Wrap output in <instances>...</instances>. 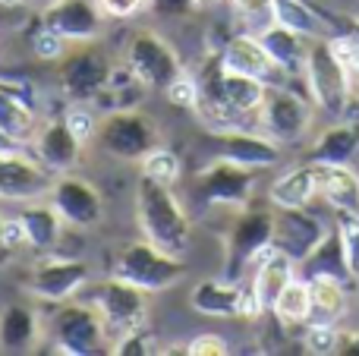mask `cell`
Instances as JSON below:
<instances>
[{"mask_svg": "<svg viewBox=\"0 0 359 356\" xmlns=\"http://www.w3.org/2000/svg\"><path fill=\"white\" fill-rule=\"evenodd\" d=\"M297 275L299 278H316V275H325V278H337L350 287L353 275H350V265H347V252H344V237H341V227H328V233L322 237V243L303 259L297 262Z\"/></svg>", "mask_w": 359, "mask_h": 356, "instance_id": "cell-26", "label": "cell"}, {"mask_svg": "<svg viewBox=\"0 0 359 356\" xmlns=\"http://www.w3.org/2000/svg\"><path fill=\"white\" fill-rule=\"evenodd\" d=\"M164 95H168L170 104L183 107V111H196V104H198V79L196 76H189V73L177 76V79L164 88Z\"/></svg>", "mask_w": 359, "mask_h": 356, "instance_id": "cell-38", "label": "cell"}, {"mask_svg": "<svg viewBox=\"0 0 359 356\" xmlns=\"http://www.w3.org/2000/svg\"><path fill=\"white\" fill-rule=\"evenodd\" d=\"M57 82L69 101H92L104 98L114 82L111 54L98 41H76L63 50L57 60Z\"/></svg>", "mask_w": 359, "mask_h": 356, "instance_id": "cell-5", "label": "cell"}, {"mask_svg": "<svg viewBox=\"0 0 359 356\" xmlns=\"http://www.w3.org/2000/svg\"><path fill=\"white\" fill-rule=\"evenodd\" d=\"M98 149L117 161H142L151 149L161 145L158 123L139 107H114L98 120Z\"/></svg>", "mask_w": 359, "mask_h": 356, "instance_id": "cell-8", "label": "cell"}, {"mask_svg": "<svg viewBox=\"0 0 359 356\" xmlns=\"http://www.w3.org/2000/svg\"><path fill=\"white\" fill-rule=\"evenodd\" d=\"M211 4H221V0H196V6H211Z\"/></svg>", "mask_w": 359, "mask_h": 356, "instance_id": "cell-47", "label": "cell"}, {"mask_svg": "<svg viewBox=\"0 0 359 356\" xmlns=\"http://www.w3.org/2000/svg\"><path fill=\"white\" fill-rule=\"evenodd\" d=\"M328 233V224L309 214L306 208H280L274 214V249L287 252L293 262H303Z\"/></svg>", "mask_w": 359, "mask_h": 356, "instance_id": "cell-19", "label": "cell"}, {"mask_svg": "<svg viewBox=\"0 0 359 356\" xmlns=\"http://www.w3.org/2000/svg\"><path fill=\"white\" fill-rule=\"evenodd\" d=\"M136 224L149 243L170 256L186 259L192 246V218L177 199L174 186L139 177L136 186Z\"/></svg>", "mask_w": 359, "mask_h": 356, "instance_id": "cell-1", "label": "cell"}, {"mask_svg": "<svg viewBox=\"0 0 359 356\" xmlns=\"http://www.w3.org/2000/svg\"><path fill=\"white\" fill-rule=\"evenodd\" d=\"M86 300L98 309L101 322H104L107 344H120L123 338L149 328V296L145 290L133 287V284L120 281V278H104V281L86 284Z\"/></svg>", "mask_w": 359, "mask_h": 356, "instance_id": "cell-3", "label": "cell"}, {"mask_svg": "<svg viewBox=\"0 0 359 356\" xmlns=\"http://www.w3.org/2000/svg\"><path fill=\"white\" fill-rule=\"evenodd\" d=\"M217 155L233 164H243V167L265 170L284 161V145L268 136L265 130L255 132L246 126H233V130L217 132Z\"/></svg>", "mask_w": 359, "mask_h": 356, "instance_id": "cell-17", "label": "cell"}, {"mask_svg": "<svg viewBox=\"0 0 359 356\" xmlns=\"http://www.w3.org/2000/svg\"><path fill=\"white\" fill-rule=\"evenodd\" d=\"M337 227H341V237H344V252H347L350 275H353V281L359 284V218L341 214Z\"/></svg>", "mask_w": 359, "mask_h": 356, "instance_id": "cell-39", "label": "cell"}, {"mask_svg": "<svg viewBox=\"0 0 359 356\" xmlns=\"http://www.w3.org/2000/svg\"><path fill=\"white\" fill-rule=\"evenodd\" d=\"M303 344L309 353L328 356L337 350V325L334 322H309L303 331Z\"/></svg>", "mask_w": 359, "mask_h": 356, "instance_id": "cell-34", "label": "cell"}, {"mask_svg": "<svg viewBox=\"0 0 359 356\" xmlns=\"http://www.w3.org/2000/svg\"><path fill=\"white\" fill-rule=\"evenodd\" d=\"M183 353H189V356H227L230 344L221 338V334H196V338L183 347Z\"/></svg>", "mask_w": 359, "mask_h": 356, "instance_id": "cell-41", "label": "cell"}, {"mask_svg": "<svg viewBox=\"0 0 359 356\" xmlns=\"http://www.w3.org/2000/svg\"><path fill=\"white\" fill-rule=\"evenodd\" d=\"M13 149H19V145L13 142V139H6L4 132H0V151H13Z\"/></svg>", "mask_w": 359, "mask_h": 356, "instance_id": "cell-45", "label": "cell"}, {"mask_svg": "<svg viewBox=\"0 0 359 356\" xmlns=\"http://www.w3.org/2000/svg\"><path fill=\"white\" fill-rule=\"evenodd\" d=\"M69 48V41H63L60 35H57L54 29H48V25H38V32L32 35V50H35V57L38 60H60L63 57V50Z\"/></svg>", "mask_w": 359, "mask_h": 356, "instance_id": "cell-37", "label": "cell"}, {"mask_svg": "<svg viewBox=\"0 0 359 356\" xmlns=\"http://www.w3.org/2000/svg\"><path fill=\"white\" fill-rule=\"evenodd\" d=\"M32 149H35V158L50 170V174H67L79 164L82 149L86 145L76 139V132L67 126L63 117H50L48 123L38 126L35 139H32Z\"/></svg>", "mask_w": 359, "mask_h": 356, "instance_id": "cell-20", "label": "cell"}, {"mask_svg": "<svg viewBox=\"0 0 359 356\" xmlns=\"http://www.w3.org/2000/svg\"><path fill=\"white\" fill-rule=\"evenodd\" d=\"M4 240H6V246H10L13 252L16 249H22L25 246V231H22V221L13 214V218H4Z\"/></svg>", "mask_w": 359, "mask_h": 356, "instance_id": "cell-43", "label": "cell"}, {"mask_svg": "<svg viewBox=\"0 0 359 356\" xmlns=\"http://www.w3.org/2000/svg\"><path fill=\"white\" fill-rule=\"evenodd\" d=\"M240 19L249 25V32H262L274 22V0H233Z\"/></svg>", "mask_w": 359, "mask_h": 356, "instance_id": "cell-36", "label": "cell"}, {"mask_svg": "<svg viewBox=\"0 0 359 356\" xmlns=\"http://www.w3.org/2000/svg\"><path fill=\"white\" fill-rule=\"evenodd\" d=\"M139 167H142V177L164 183V186H177L180 177H183V161H180V155H174V151L164 149V145L151 149L149 155L139 161Z\"/></svg>", "mask_w": 359, "mask_h": 356, "instance_id": "cell-33", "label": "cell"}, {"mask_svg": "<svg viewBox=\"0 0 359 356\" xmlns=\"http://www.w3.org/2000/svg\"><path fill=\"white\" fill-rule=\"evenodd\" d=\"M10 246H6V240H4V214H0V265L6 262V259H10Z\"/></svg>", "mask_w": 359, "mask_h": 356, "instance_id": "cell-44", "label": "cell"}, {"mask_svg": "<svg viewBox=\"0 0 359 356\" xmlns=\"http://www.w3.org/2000/svg\"><path fill=\"white\" fill-rule=\"evenodd\" d=\"M274 22L287 25V29L299 32L306 38H322L328 35V25L322 19V10L306 0H274Z\"/></svg>", "mask_w": 359, "mask_h": 356, "instance_id": "cell-32", "label": "cell"}, {"mask_svg": "<svg viewBox=\"0 0 359 356\" xmlns=\"http://www.w3.org/2000/svg\"><path fill=\"white\" fill-rule=\"evenodd\" d=\"M104 19H133L151 10V0H95Z\"/></svg>", "mask_w": 359, "mask_h": 356, "instance_id": "cell-40", "label": "cell"}, {"mask_svg": "<svg viewBox=\"0 0 359 356\" xmlns=\"http://www.w3.org/2000/svg\"><path fill=\"white\" fill-rule=\"evenodd\" d=\"M274 246V212L268 208H240L224 237V278L240 281L255 268L262 256Z\"/></svg>", "mask_w": 359, "mask_h": 356, "instance_id": "cell-6", "label": "cell"}, {"mask_svg": "<svg viewBox=\"0 0 359 356\" xmlns=\"http://www.w3.org/2000/svg\"><path fill=\"white\" fill-rule=\"evenodd\" d=\"M293 278H297V262H293L287 252L274 249V246L259 259V262H255V275H252L249 290H252V296H255V303H259L262 315L271 313L274 300H278L280 290H284Z\"/></svg>", "mask_w": 359, "mask_h": 356, "instance_id": "cell-23", "label": "cell"}, {"mask_svg": "<svg viewBox=\"0 0 359 356\" xmlns=\"http://www.w3.org/2000/svg\"><path fill=\"white\" fill-rule=\"evenodd\" d=\"M221 92H224V101H227L236 114L249 117V114H259L262 101H265V95H268V82L255 79V76H246V73L224 69L221 73Z\"/></svg>", "mask_w": 359, "mask_h": 356, "instance_id": "cell-29", "label": "cell"}, {"mask_svg": "<svg viewBox=\"0 0 359 356\" xmlns=\"http://www.w3.org/2000/svg\"><path fill=\"white\" fill-rule=\"evenodd\" d=\"M189 306L208 319H262V309L255 303L252 290L240 281H198L189 290Z\"/></svg>", "mask_w": 359, "mask_h": 356, "instance_id": "cell-14", "label": "cell"}, {"mask_svg": "<svg viewBox=\"0 0 359 356\" xmlns=\"http://www.w3.org/2000/svg\"><path fill=\"white\" fill-rule=\"evenodd\" d=\"M309 281V294H312V322H334L344 319L347 313V284L337 278H306Z\"/></svg>", "mask_w": 359, "mask_h": 356, "instance_id": "cell-30", "label": "cell"}, {"mask_svg": "<svg viewBox=\"0 0 359 356\" xmlns=\"http://www.w3.org/2000/svg\"><path fill=\"white\" fill-rule=\"evenodd\" d=\"M63 120H67V126L76 132V139H79L82 145L92 142L95 132H98V114H95L86 101H73V107H67Z\"/></svg>", "mask_w": 359, "mask_h": 356, "instance_id": "cell-35", "label": "cell"}, {"mask_svg": "<svg viewBox=\"0 0 359 356\" xmlns=\"http://www.w3.org/2000/svg\"><path fill=\"white\" fill-rule=\"evenodd\" d=\"M359 158V117H344L334 120L328 130H322L316 136V142L309 145L306 161L316 164H353Z\"/></svg>", "mask_w": 359, "mask_h": 356, "instance_id": "cell-21", "label": "cell"}, {"mask_svg": "<svg viewBox=\"0 0 359 356\" xmlns=\"http://www.w3.org/2000/svg\"><path fill=\"white\" fill-rule=\"evenodd\" d=\"M271 315L280 322L284 328H297V325H309L312 322V294H309V281L306 278H293L280 296L274 300L271 306Z\"/></svg>", "mask_w": 359, "mask_h": 356, "instance_id": "cell-31", "label": "cell"}, {"mask_svg": "<svg viewBox=\"0 0 359 356\" xmlns=\"http://www.w3.org/2000/svg\"><path fill=\"white\" fill-rule=\"evenodd\" d=\"M44 325L35 309L22 303H10L0 309V350L4 353H29L41 344Z\"/></svg>", "mask_w": 359, "mask_h": 356, "instance_id": "cell-24", "label": "cell"}, {"mask_svg": "<svg viewBox=\"0 0 359 356\" xmlns=\"http://www.w3.org/2000/svg\"><path fill=\"white\" fill-rule=\"evenodd\" d=\"M19 4H25V0H0V6H19Z\"/></svg>", "mask_w": 359, "mask_h": 356, "instance_id": "cell-46", "label": "cell"}, {"mask_svg": "<svg viewBox=\"0 0 359 356\" xmlns=\"http://www.w3.org/2000/svg\"><path fill=\"white\" fill-rule=\"evenodd\" d=\"M50 344L63 356H92L107 344L104 322L88 300H67L50 319Z\"/></svg>", "mask_w": 359, "mask_h": 356, "instance_id": "cell-10", "label": "cell"}, {"mask_svg": "<svg viewBox=\"0 0 359 356\" xmlns=\"http://www.w3.org/2000/svg\"><path fill=\"white\" fill-rule=\"evenodd\" d=\"M123 63H126V73L142 88H151V92H164L177 76L186 73L177 48L155 29L133 32L123 48Z\"/></svg>", "mask_w": 359, "mask_h": 356, "instance_id": "cell-7", "label": "cell"}, {"mask_svg": "<svg viewBox=\"0 0 359 356\" xmlns=\"http://www.w3.org/2000/svg\"><path fill=\"white\" fill-rule=\"evenodd\" d=\"M221 63H224V69L255 76V79L268 82V85L290 82V76L271 60V54L265 50V44L259 41L255 32H236V35H230L221 48Z\"/></svg>", "mask_w": 359, "mask_h": 356, "instance_id": "cell-18", "label": "cell"}, {"mask_svg": "<svg viewBox=\"0 0 359 356\" xmlns=\"http://www.w3.org/2000/svg\"><path fill=\"white\" fill-rule=\"evenodd\" d=\"M41 22L54 29L63 41H98L104 29V13L95 0H50L41 10Z\"/></svg>", "mask_w": 359, "mask_h": 356, "instance_id": "cell-16", "label": "cell"}, {"mask_svg": "<svg viewBox=\"0 0 359 356\" xmlns=\"http://www.w3.org/2000/svg\"><path fill=\"white\" fill-rule=\"evenodd\" d=\"M48 199H50V205L60 212L63 224L76 227V231L95 227V224H101V218H104V199H101V189L95 186L92 180H86V177L73 174V170L54 177Z\"/></svg>", "mask_w": 359, "mask_h": 356, "instance_id": "cell-13", "label": "cell"}, {"mask_svg": "<svg viewBox=\"0 0 359 356\" xmlns=\"http://www.w3.org/2000/svg\"><path fill=\"white\" fill-rule=\"evenodd\" d=\"M41 4H50V0H41Z\"/></svg>", "mask_w": 359, "mask_h": 356, "instance_id": "cell-48", "label": "cell"}, {"mask_svg": "<svg viewBox=\"0 0 359 356\" xmlns=\"http://www.w3.org/2000/svg\"><path fill=\"white\" fill-rule=\"evenodd\" d=\"M92 281V268L82 259H57L48 256L38 265H32V271L25 275L22 287L25 294H32L35 300L44 303H67L86 290V284Z\"/></svg>", "mask_w": 359, "mask_h": 356, "instance_id": "cell-12", "label": "cell"}, {"mask_svg": "<svg viewBox=\"0 0 359 356\" xmlns=\"http://www.w3.org/2000/svg\"><path fill=\"white\" fill-rule=\"evenodd\" d=\"M318 196L334 208L337 214H350V218H359V174L350 164H322V186H318Z\"/></svg>", "mask_w": 359, "mask_h": 356, "instance_id": "cell-28", "label": "cell"}, {"mask_svg": "<svg viewBox=\"0 0 359 356\" xmlns=\"http://www.w3.org/2000/svg\"><path fill=\"white\" fill-rule=\"evenodd\" d=\"M312 114H316L312 98L293 92L284 82V85H268V95L262 101L255 120L280 145H299L312 130V120H316Z\"/></svg>", "mask_w": 359, "mask_h": 356, "instance_id": "cell-9", "label": "cell"}, {"mask_svg": "<svg viewBox=\"0 0 359 356\" xmlns=\"http://www.w3.org/2000/svg\"><path fill=\"white\" fill-rule=\"evenodd\" d=\"M303 82L312 104L331 120H341L353 107V73L337 60L328 35L312 38L309 54H306Z\"/></svg>", "mask_w": 359, "mask_h": 356, "instance_id": "cell-2", "label": "cell"}, {"mask_svg": "<svg viewBox=\"0 0 359 356\" xmlns=\"http://www.w3.org/2000/svg\"><path fill=\"white\" fill-rule=\"evenodd\" d=\"M255 177L259 170L233 164L227 158L217 155L211 164H205L196 174V196L211 208H246L252 202V189H255Z\"/></svg>", "mask_w": 359, "mask_h": 356, "instance_id": "cell-11", "label": "cell"}, {"mask_svg": "<svg viewBox=\"0 0 359 356\" xmlns=\"http://www.w3.org/2000/svg\"><path fill=\"white\" fill-rule=\"evenodd\" d=\"M54 174L38 158L22 155L19 149L0 151V199L32 202L50 193Z\"/></svg>", "mask_w": 359, "mask_h": 356, "instance_id": "cell-15", "label": "cell"}, {"mask_svg": "<svg viewBox=\"0 0 359 356\" xmlns=\"http://www.w3.org/2000/svg\"><path fill=\"white\" fill-rule=\"evenodd\" d=\"M259 35V41L265 44V50L271 54V60L278 63L280 69H284L287 76H303V67H306V54H309V41L312 38L299 35V32L287 29V25L280 22H271L265 25L262 32H255Z\"/></svg>", "mask_w": 359, "mask_h": 356, "instance_id": "cell-27", "label": "cell"}, {"mask_svg": "<svg viewBox=\"0 0 359 356\" xmlns=\"http://www.w3.org/2000/svg\"><path fill=\"white\" fill-rule=\"evenodd\" d=\"M22 221V231H25V246L29 249H38V252H54L57 243L63 237V218L54 205L41 199H32L22 205V212L16 214Z\"/></svg>", "mask_w": 359, "mask_h": 356, "instance_id": "cell-25", "label": "cell"}, {"mask_svg": "<svg viewBox=\"0 0 359 356\" xmlns=\"http://www.w3.org/2000/svg\"><path fill=\"white\" fill-rule=\"evenodd\" d=\"M151 10L158 16H186L189 10H196V0H151Z\"/></svg>", "mask_w": 359, "mask_h": 356, "instance_id": "cell-42", "label": "cell"}, {"mask_svg": "<svg viewBox=\"0 0 359 356\" xmlns=\"http://www.w3.org/2000/svg\"><path fill=\"white\" fill-rule=\"evenodd\" d=\"M322 186V164L306 161L280 174L278 180L268 186V202L274 208H309V202L318 196Z\"/></svg>", "mask_w": 359, "mask_h": 356, "instance_id": "cell-22", "label": "cell"}, {"mask_svg": "<svg viewBox=\"0 0 359 356\" xmlns=\"http://www.w3.org/2000/svg\"><path fill=\"white\" fill-rule=\"evenodd\" d=\"M111 275L120 281L133 284V287L145 290V294H164V290L177 287L186 278V265L180 256L158 249L149 240H133L114 256Z\"/></svg>", "mask_w": 359, "mask_h": 356, "instance_id": "cell-4", "label": "cell"}]
</instances>
